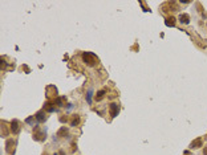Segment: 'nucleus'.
Returning a JSON list of instances; mask_svg holds the SVG:
<instances>
[{
    "mask_svg": "<svg viewBox=\"0 0 207 155\" xmlns=\"http://www.w3.org/2000/svg\"><path fill=\"white\" fill-rule=\"evenodd\" d=\"M82 61H84L88 66H94L97 62H98V59L97 56L92 52H84L82 53Z\"/></svg>",
    "mask_w": 207,
    "mask_h": 155,
    "instance_id": "1",
    "label": "nucleus"
},
{
    "mask_svg": "<svg viewBox=\"0 0 207 155\" xmlns=\"http://www.w3.org/2000/svg\"><path fill=\"white\" fill-rule=\"evenodd\" d=\"M45 138H47L45 131H41L40 127L36 126L35 130H33V139H35V141H39V142H43V141H45Z\"/></svg>",
    "mask_w": 207,
    "mask_h": 155,
    "instance_id": "2",
    "label": "nucleus"
},
{
    "mask_svg": "<svg viewBox=\"0 0 207 155\" xmlns=\"http://www.w3.org/2000/svg\"><path fill=\"white\" fill-rule=\"evenodd\" d=\"M109 113H110V117H112V118L117 117L118 113H119V105L116 104V102L109 104Z\"/></svg>",
    "mask_w": 207,
    "mask_h": 155,
    "instance_id": "3",
    "label": "nucleus"
},
{
    "mask_svg": "<svg viewBox=\"0 0 207 155\" xmlns=\"http://www.w3.org/2000/svg\"><path fill=\"white\" fill-rule=\"evenodd\" d=\"M45 93H47V97H48V98H52V97H55V100L57 98V88H56V86H53V85L47 86Z\"/></svg>",
    "mask_w": 207,
    "mask_h": 155,
    "instance_id": "4",
    "label": "nucleus"
},
{
    "mask_svg": "<svg viewBox=\"0 0 207 155\" xmlns=\"http://www.w3.org/2000/svg\"><path fill=\"white\" fill-rule=\"evenodd\" d=\"M35 118H36V121L40 123V122H44L45 119H47V113H45V110H40V111H37L36 114H35Z\"/></svg>",
    "mask_w": 207,
    "mask_h": 155,
    "instance_id": "5",
    "label": "nucleus"
},
{
    "mask_svg": "<svg viewBox=\"0 0 207 155\" xmlns=\"http://www.w3.org/2000/svg\"><path fill=\"white\" fill-rule=\"evenodd\" d=\"M6 151H7L8 154H12V152L15 151V141H13V139H8V141L6 142Z\"/></svg>",
    "mask_w": 207,
    "mask_h": 155,
    "instance_id": "6",
    "label": "nucleus"
},
{
    "mask_svg": "<svg viewBox=\"0 0 207 155\" xmlns=\"http://www.w3.org/2000/svg\"><path fill=\"white\" fill-rule=\"evenodd\" d=\"M55 105H57L58 107H64L67 105V97H57L55 100Z\"/></svg>",
    "mask_w": 207,
    "mask_h": 155,
    "instance_id": "7",
    "label": "nucleus"
},
{
    "mask_svg": "<svg viewBox=\"0 0 207 155\" xmlns=\"http://www.w3.org/2000/svg\"><path fill=\"white\" fill-rule=\"evenodd\" d=\"M178 20H179V23H182V24H189V23H190V16H189L187 13H181Z\"/></svg>",
    "mask_w": 207,
    "mask_h": 155,
    "instance_id": "8",
    "label": "nucleus"
},
{
    "mask_svg": "<svg viewBox=\"0 0 207 155\" xmlns=\"http://www.w3.org/2000/svg\"><path fill=\"white\" fill-rule=\"evenodd\" d=\"M175 23H177V19L174 17V16H169V17H166V20H165V24H166V27H174L175 25Z\"/></svg>",
    "mask_w": 207,
    "mask_h": 155,
    "instance_id": "9",
    "label": "nucleus"
},
{
    "mask_svg": "<svg viewBox=\"0 0 207 155\" xmlns=\"http://www.w3.org/2000/svg\"><path fill=\"white\" fill-rule=\"evenodd\" d=\"M56 135H57V137H60V138H65L67 135H68V129H67V126H63V127H60Z\"/></svg>",
    "mask_w": 207,
    "mask_h": 155,
    "instance_id": "10",
    "label": "nucleus"
},
{
    "mask_svg": "<svg viewBox=\"0 0 207 155\" xmlns=\"http://www.w3.org/2000/svg\"><path fill=\"white\" fill-rule=\"evenodd\" d=\"M19 130H20L19 121H17V119H13V121L11 122V131H12L13 134H17V133H19Z\"/></svg>",
    "mask_w": 207,
    "mask_h": 155,
    "instance_id": "11",
    "label": "nucleus"
},
{
    "mask_svg": "<svg viewBox=\"0 0 207 155\" xmlns=\"http://www.w3.org/2000/svg\"><path fill=\"white\" fill-rule=\"evenodd\" d=\"M202 145H203V142H202V138H197L195 141H193V142H191V145H190V148L195 150V148H199V147H202Z\"/></svg>",
    "mask_w": 207,
    "mask_h": 155,
    "instance_id": "12",
    "label": "nucleus"
},
{
    "mask_svg": "<svg viewBox=\"0 0 207 155\" xmlns=\"http://www.w3.org/2000/svg\"><path fill=\"white\" fill-rule=\"evenodd\" d=\"M44 110L48 113H53V111H56V105H53L52 102H47V104H44Z\"/></svg>",
    "mask_w": 207,
    "mask_h": 155,
    "instance_id": "13",
    "label": "nucleus"
},
{
    "mask_svg": "<svg viewBox=\"0 0 207 155\" xmlns=\"http://www.w3.org/2000/svg\"><path fill=\"white\" fill-rule=\"evenodd\" d=\"M9 134V130H8V126H7V122H2V137H8Z\"/></svg>",
    "mask_w": 207,
    "mask_h": 155,
    "instance_id": "14",
    "label": "nucleus"
},
{
    "mask_svg": "<svg viewBox=\"0 0 207 155\" xmlns=\"http://www.w3.org/2000/svg\"><path fill=\"white\" fill-rule=\"evenodd\" d=\"M105 93H106V90L105 89H102V90H100V91H97V94H96V101H101L104 97H105Z\"/></svg>",
    "mask_w": 207,
    "mask_h": 155,
    "instance_id": "15",
    "label": "nucleus"
},
{
    "mask_svg": "<svg viewBox=\"0 0 207 155\" xmlns=\"http://www.w3.org/2000/svg\"><path fill=\"white\" fill-rule=\"evenodd\" d=\"M92 95H93V90H89L86 93V102H88V105L92 104Z\"/></svg>",
    "mask_w": 207,
    "mask_h": 155,
    "instance_id": "16",
    "label": "nucleus"
},
{
    "mask_svg": "<svg viewBox=\"0 0 207 155\" xmlns=\"http://www.w3.org/2000/svg\"><path fill=\"white\" fill-rule=\"evenodd\" d=\"M80 123V117H77V115H74V118L72 119V122H70V126H77Z\"/></svg>",
    "mask_w": 207,
    "mask_h": 155,
    "instance_id": "17",
    "label": "nucleus"
},
{
    "mask_svg": "<svg viewBox=\"0 0 207 155\" xmlns=\"http://www.w3.org/2000/svg\"><path fill=\"white\" fill-rule=\"evenodd\" d=\"M33 118H35V115H32V117L27 118V119H25V122H27V123H32V122H33Z\"/></svg>",
    "mask_w": 207,
    "mask_h": 155,
    "instance_id": "18",
    "label": "nucleus"
},
{
    "mask_svg": "<svg viewBox=\"0 0 207 155\" xmlns=\"http://www.w3.org/2000/svg\"><path fill=\"white\" fill-rule=\"evenodd\" d=\"M60 121H61V122H65V121H67V117H61Z\"/></svg>",
    "mask_w": 207,
    "mask_h": 155,
    "instance_id": "19",
    "label": "nucleus"
},
{
    "mask_svg": "<svg viewBox=\"0 0 207 155\" xmlns=\"http://www.w3.org/2000/svg\"><path fill=\"white\" fill-rule=\"evenodd\" d=\"M203 154H204V155H207V147H204V150H203Z\"/></svg>",
    "mask_w": 207,
    "mask_h": 155,
    "instance_id": "20",
    "label": "nucleus"
},
{
    "mask_svg": "<svg viewBox=\"0 0 207 155\" xmlns=\"http://www.w3.org/2000/svg\"><path fill=\"white\" fill-rule=\"evenodd\" d=\"M58 155H65V152H64V151H63V150H61V151H60V152H58Z\"/></svg>",
    "mask_w": 207,
    "mask_h": 155,
    "instance_id": "21",
    "label": "nucleus"
},
{
    "mask_svg": "<svg viewBox=\"0 0 207 155\" xmlns=\"http://www.w3.org/2000/svg\"><path fill=\"white\" fill-rule=\"evenodd\" d=\"M53 155H58V152H55V154H53Z\"/></svg>",
    "mask_w": 207,
    "mask_h": 155,
    "instance_id": "22",
    "label": "nucleus"
}]
</instances>
